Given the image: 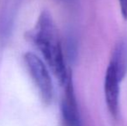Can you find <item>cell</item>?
Here are the masks:
<instances>
[{
    "label": "cell",
    "mask_w": 127,
    "mask_h": 126,
    "mask_svg": "<svg viewBox=\"0 0 127 126\" xmlns=\"http://www.w3.org/2000/svg\"><path fill=\"white\" fill-rule=\"evenodd\" d=\"M30 37L42 54L59 83L63 86L71 72L66 65L58 29L49 11L44 10L40 14Z\"/></svg>",
    "instance_id": "6da1fadb"
},
{
    "label": "cell",
    "mask_w": 127,
    "mask_h": 126,
    "mask_svg": "<svg viewBox=\"0 0 127 126\" xmlns=\"http://www.w3.org/2000/svg\"><path fill=\"white\" fill-rule=\"evenodd\" d=\"M24 60L42 102L47 105L51 104L54 98V85L45 63L32 52L25 53Z\"/></svg>",
    "instance_id": "7a4b0ae2"
},
{
    "label": "cell",
    "mask_w": 127,
    "mask_h": 126,
    "mask_svg": "<svg viewBox=\"0 0 127 126\" xmlns=\"http://www.w3.org/2000/svg\"><path fill=\"white\" fill-rule=\"evenodd\" d=\"M64 93L61 103V111L65 126H82L80 111L77 104L72 73L63 86Z\"/></svg>",
    "instance_id": "3957f363"
},
{
    "label": "cell",
    "mask_w": 127,
    "mask_h": 126,
    "mask_svg": "<svg viewBox=\"0 0 127 126\" xmlns=\"http://www.w3.org/2000/svg\"><path fill=\"white\" fill-rule=\"evenodd\" d=\"M121 81L113 67L108 65L104 80V93L107 109L113 118H117L119 115Z\"/></svg>",
    "instance_id": "277c9868"
},
{
    "label": "cell",
    "mask_w": 127,
    "mask_h": 126,
    "mask_svg": "<svg viewBox=\"0 0 127 126\" xmlns=\"http://www.w3.org/2000/svg\"><path fill=\"white\" fill-rule=\"evenodd\" d=\"M109 65L112 66L119 78L123 80L127 74V38H123L118 42Z\"/></svg>",
    "instance_id": "5b68a950"
},
{
    "label": "cell",
    "mask_w": 127,
    "mask_h": 126,
    "mask_svg": "<svg viewBox=\"0 0 127 126\" xmlns=\"http://www.w3.org/2000/svg\"><path fill=\"white\" fill-rule=\"evenodd\" d=\"M121 14L125 20H127V0H119Z\"/></svg>",
    "instance_id": "8992f818"
},
{
    "label": "cell",
    "mask_w": 127,
    "mask_h": 126,
    "mask_svg": "<svg viewBox=\"0 0 127 126\" xmlns=\"http://www.w3.org/2000/svg\"><path fill=\"white\" fill-rule=\"evenodd\" d=\"M64 1V0H63ZM66 2H68V3H74V1H75V0H65Z\"/></svg>",
    "instance_id": "52a82bcc"
}]
</instances>
